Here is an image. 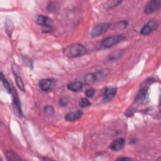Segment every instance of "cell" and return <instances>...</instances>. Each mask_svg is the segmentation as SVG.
Segmentation results:
<instances>
[{"label": "cell", "mask_w": 161, "mask_h": 161, "mask_svg": "<svg viewBox=\"0 0 161 161\" xmlns=\"http://www.w3.org/2000/svg\"><path fill=\"white\" fill-rule=\"evenodd\" d=\"M87 49L85 46L80 43H74L69 45L64 50V53L69 58H77L85 55Z\"/></svg>", "instance_id": "6da1fadb"}, {"label": "cell", "mask_w": 161, "mask_h": 161, "mask_svg": "<svg viewBox=\"0 0 161 161\" xmlns=\"http://www.w3.org/2000/svg\"><path fill=\"white\" fill-rule=\"evenodd\" d=\"M125 40V37L123 35H113L106 38L102 41V45L105 48H111L113 46Z\"/></svg>", "instance_id": "7a4b0ae2"}, {"label": "cell", "mask_w": 161, "mask_h": 161, "mask_svg": "<svg viewBox=\"0 0 161 161\" xmlns=\"http://www.w3.org/2000/svg\"><path fill=\"white\" fill-rule=\"evenodd\" d=\"M11 94L13 96V108L14 113L18 117L21 118L23 117V113L21 110L20 101L18 96L17 92L13 87L12 88Z\"/></svg>", "instance_id": "3957f363"}, {"label": "cell", "mask_w": 161, "mask_h": 161, "mask_svg": "<svg viewBox=\"0 0 161 161\" xmlns=\"http://www.w3.org/2000/svg\"><path fill=\"white\" fill-rule=\"evenodd\" d=\"M110 24L108 22H103L96 25L92 30L91 36L93 37H99L107 32L110 28Z\"/></svg>", "instance_id": "277c9868"}, {"label": "cell", "mask_w": 161, "mask_h": 161, "mask_svg": "<svg viewBox=\"0 0 161 161\" xmlns=\"http://www.w3.org/2000/svg\"><path fill=\"white\" fill-rule=\"evenodd\" d=\"M158 22L156 20H150L142 27L140 30V34L142 35H147L156 30L158 27Z\"/></svg>", "instance_id": "5b68a950"}, {"label": "cell", "mask_w": 161, "mask_h": 161, "mask_svg": "<svg viewBox=\"0 0 161 161\" xmlns=\"http://www.w3.org/2000/svg\"><path fill=\"white\" fill-rule=\"evenodd\" d=\"M148 92H149V86L144 85L138 92L135 101L138 103H143L145 102L148 98Z\"/></svg>", "instance_id": "8992f818"}, {"label": "cell", "mask_w": 161, "mask_h": 161, "mask_svg": "<svg viewBox=\"0 0 161 161\" xmlns=\"http://www.w3.org/2000/svg\"><path fill=\"white\" fill-rule=\"evenodd\" d=\"M160 6V1L153 0L149 2L144 8V13L145 14H150L159 9Z\"/></svg>", "instance_id": "52a82bcc"}, {"label": "cell", "mask_w": 161, "mask_h": 161, "mask_svg": "<svg viewBox=\"0 0 161 161\" xmlns=\"http://www.w3.org/2000/svg\"><path fill=\"white\" fill-rule=\"evenodd\" d=\"M35 22L38 25H41L44 28L52 27L53 21L52 19L43 15H38L35 19Z\"/></svg>", "instance_id": "ba28073f"}, {"label": "cell", "mask_w": 161, "mask_h": 161, "mask_svg": "<svg viewBox=\"0 0 161 161\" xmlns=\"http://www.w3.org/2000/svg\"><path fill=\"white\" fill-rule=\"evenodd\" d=\"M83 114V112L81 110H77L76 111L70 112L66 114L65 120L67 121H74L81 118Z\"/></svg>", "instance_id": "9c48e42d"}, {"label": "cell", "mask_w": 161, "mask_h": 161, "mask_svg": "<svg viewBox=\"0 0 161 161\" xmlns=\"http://www.w3.org/2000/svg\"><path fill=\"white\" fill-rule=\"evenodd\" d=\"M117 91L116 88H106L105 92V96L103 98L104 102H108L111 101L115 96Z\"/></svg>", "instance_id": "30bf717a"}, {"label": "cell", "mask_w": 161, "mask_h": 161, "mask_svg": "<svg viewBox=\"0 0 161 161\" xmlns=\"http://www.w3.org/2000/svg\"><path fill=\"white\" fill-rule=\"evenodd\" d=\"M125 145V140L122 138H118L110 144V149L114 151H118L123 149Z\"/></svg>", "instance_id": "8fae6325"}, {"label": "cell", "mask_w": 161, "mask_h": 161, "mask_svg": "<svg viewBox=\"0 0 161 161\" xmlns=\"http://www.w3.org/2000/svg\"><path fill=\"white\" fill-rule=\"evenodd\" d=\"M52 86V81L50 79H43L39 82V87L43 91H49Z\"/></svg>", "instance_id": "7c38bea8"}, {"label": "cell", "mask_w": 161, "mask_h": 161, "mask_svg": "<svg viewBox=\"0 0 161 161\" xmlns=\"http://www.w3.org/2000/svg\"><path fill=\"white\" fill-rule=\"evenodd\" d=\"M67 88L73 92H79L82 90L83 84L81 82H74L69 84L67 86Z\"/></svg>", "instance_id": "4fadbf2b"}, {"label": "cell", "mask_w": 161, "mask_h": 161, "mask_svg": "<svg viewBox=\"0 0 161 161\" xmlns=\"http://www.w3.org/2000/svg\"><path fill=\"white\" fill-rule=\"evenodd\" d=\"M5 27L6 32L9 37H11L14 30L13 22L10 19H6L5 23Z\"/></svg>", "instance_id": "5bb4252c"}, {"label": "cell", "mask_w": 161, "mask_h": 161, "mask_svg": "<svg viewBox=\"0 0 161 161\" xmlns=\"http://www.w3.org/2000/svg\"><path fill=\"white\" fill-rule=\"evenodd\" d=\"M14 78L15 81H16V84L18 88L22 91H25V86H24V81H23L21 78L20 76L16 72H14Z\"/></svg>", "instance_id": "9a60e30c"}, {"label": "cell", "mask_w": 161, "mask_h": 161, "mask_svg": "<svg viewBox=\"0 0 161 161\" xmlns=\"http://www.w3.org/2000/svg\"><path fill=\"white\" fill-rule=\"evenodd\" d=\"M124 51L121 50H118L116 52H114L112 53L109 56V60L110 61H114V60H117L119 59H120L123 55H124Z\"/></svg>", "instance_id": "2e32d148"}, {"label": "cell", "mask_w": 161, "mask_h": 161, "mask_svg": "<svg viewBox=\"0 0 161 161\" xmlns=\"http://www.w3.org/2000/svg\"><path fill=\"white\" fill-rule=\"evenodd\" d=\"M121 3H122L121 1L111 0V1H108L104 5V8L106 10H110V9L113 8H115L116 6H118Z\"/></svg>", "instance_id": "e0dca14e"}, {"label": "cell", "mask_w": 161, "mask_h": 161, "mask_svg": "<svg viewBox=\"0 0 161 161\" xmlns=\"http://www.w3.org/2000/svg\"><path fill=\"white\" fill-rule=\"evenodd\" d=\"M6 158L8 160H21V159L12 150H8L6 153Z\"/></svg>", "instance_id": "ac0fdd59"}, {"label": "cell", "mask_w": 161, "mask_h": 161, "mask_svg": "<svg viewBox=\"0 0 161 161\" xmlns=\"http://www.w3.org/2000/svg\"><path fill=\"white\" fill-rule=\"evenodd\" d=\"M97 80L96 76L95 74L90 73L86 75L85 78H84V81L85 82L88 84H93Z\"/></svg>", "instance_id": "d6986e66"}, {"label": "cell", "mask_w": 161, "mask_h": 161, "mask_svg": "<svg viewBox=\"0 0 161 161\" xmlns=\"http://www.w3.org/2000/svg\"><path fill=\"white\" fill-rule=\"evenodd\" d=\"M128 25V22L126 20H123L118 22L117 24L114 25V29L115 30H125Z\"/></svg>", "instance_id": "ffe728a7"}, {"label": "cell", "mask_w": 161, "mask_h": 161, "mask_svg": "<svg viewBox=\"0 0 161 161\" xmlns=\"http://www.w3.org/2000/svg\"><path fill=\"white\" fill-rule=\"evenodd\" d=\"M59 7V4L57 2H50L47 6V10L50 13L56 12Z\"/></svg>", "instance_id": "44dd1931"}, {"label": "cell", "mask_w": 161, "mask_h": 161, "mask_svg": "<svg viewBox=\"0 0 161 161\" xmlns=\"http://www.w3.org/2000/svg\"><path fill=\"white\" fill-rule=\"evenodd\" d=\"M0 77H1V80L3 84L4 87L5 88V89H6V91H8V93H11V91H12V88H11V86L10 83L8 82L6 80V79L5 78V77L4 76L2 72H1V76H0Z\"/></svg>", "instance_id": "7402d4cb"}, {"label": "cell", "mask_w": 161, "mask_h": 161, "mask_svg": "<svg viewBox=\"0 0 161 161\" xmlns=\"http://www.w3.org/2000/svg\"><path fill=\"white\" fill-rule=\"evenodd\" d=\"M108 73H109V71L108 69H103V70L97 72L95 74L96 76L97 79H102L106 77Z\"/></svg>", "instance_id": "603a6c76"}, {"label": "cell", "mask_w": 161, "mask_h": 161, "mask_svg": "<svg viewBox=\"0 0 161 161\" xmlns=\"http://www.w3.org/2000/svg\"><path fill=\"white\" fill-rule=\"evenodd\" d=\"M79 106L81 107V108H87V107H89L91 106V103L87 98H82L81 100L79 101Z\"/></svg>", "instance_id": "cb8c5ba5"}, {"label": "cell", "mask_w": 161, "mask_h": 161, "mask_svg": "<svg viewBox=\"0 0 161 161\" xmlns=\"http://www.w3.org/2000/svg\"><path fill=\"white\" fill-rule=\"evenodd\" d=\"M44 111L45 112L50 114V115H52L53 113H54V108L52 105H47L44 107Z\"/></svg>", "instance_id": "d4e9b609"}, {"label": "cell", "mask_w": 161, "mask_h": 161, "mask_svg": "<svg viewBox=\"0 0 161 161\" xmlns=\"http://www.w3.org/2000/svg\"><path fill=\"white\" fill-rule=\"evenodd\" d=\"M68 103H69V99L67 98H66V97L60 98V99L59 101V104L60 106L61 107L66 106L68 105Z\"/></svg>", "instance_id": "484cf974"}, {"label": "cell", "mask_w": 161, "mask_h": 161, "mask_svg": "<svg viewBox=\"0 0 161 161\" xmlns=\"http://www.w3.org/2000/svg\"><path fill=\"white\" fill-rule=\"evenodd\" d=\"M95 93V91L93 89H89L86 91V96L88 98H93Z\"/></svg>", "instance_id": "4316f807"}, {"label": "cell", "mask_w": 161, "mask_h": 161, "mask_svg": "<svg viewBox=\"0 0 161 161\" xmlns=\"http://www.w3.org/2000/svg\"><path fill=\"white\" fill-rule=\"evenodd\" d=\"M135 110L133 108H130L125 111V115L127 117H132L134 114Z\"/></svg>", "instance_id": "83f0119b"}, {"label": "cell", "mask_w": 161, "mask_h": 161, "mask_svg": "<svg viewBox=\"0 0 161 161\" xmlns=\"http://www.w3.org/2000/svg\"><path fill=\"white\" fill-rule=\"evenodd\" d=\"M118 160H132V159L130 158H127V157H120L117 159Z\"/></svg>", "instance_id": "f1b7e54d"}]
</instances>
